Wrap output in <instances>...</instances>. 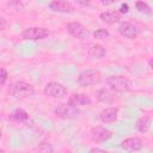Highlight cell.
<instances>
[{"label": "cell", "mask_w": 153, "mask_h": 153, "mask_svg": "<svg viewBox=\"0 0 153 153\" xmlns=\"http://www.w3.org/2000/svg\"><path fill=\"white\" fill-rule=\"evenodd\" d=\"M105 82L109 86V88H111L112 91L118 92V93L127 92L130 90L129 79H127L126 76H122V75H110L105 79Z\"/></svg>", "instance_id": "6da1fadb"}, {"label": "cell", "mask_w": 153, "mask_h": 153, "mask_svg": "<svg viewBox=\"0 0 153 153\" xmlns=\"http://www.w3.org/2000/svg\"><path fill=\"white\" fill-rule=\"evenodd\" d=\"M102 80V74L96 69H84L78 75V82L80 86H92L99 84Z\"/></svg>", "instance_id": "7a4b0ae2"}, {"label": "cell", "mask_w": 153, "mask_h": 153, "mask_svg": "<svg viewBox=\"0 0 153 153\" xmlns=\"http://www.w3.org/2000/svg\"><path fill=\"white\" fill-rule=\"evenodd\" d=\"M11 93L16 98H27V97L33 96L35 88H33V86L31 84H29V82H26L24 80H19L16 84H13Z\"/></svg>", "instance_id": "3957f363"}, {"label": "cell", "mask_w": 153, "mask_h": 153, "mask_svg": "<svg viewBox=\"0 0 153 153\" xmlns=\"http://www.w3.org/2000/svg\"><path fill=\"white\" fill-rule=\"evenodd\" d=\"M48 36H49V30L39 26L27 27L22 32V37L26 41H39L47 38Z\"/></svg>", "instance_id": "277c9868"}, {"label": "cell", "mask_w": 153, "mask_h": 153, "mask_svg": "<svg viewBox=\"0 0 153 153\" xmlns=\"http://www.w3.org/2000/svg\"><path fill=\"white\" fill-rule=\"evenodd\" d=\"M54 111H55V115L57 117L63 118V120H72V118L78 117V115H79L78 108H75L68 103L67 104H59Z\"/></svg>", "instance_id": "5b68a950"}, {"label": "cell", "mask_w": 153, "mask_h": 153, "mask_svg": "<svg viewBox=\"0 0 153 153\" xmlns=\"http://www.w3.org/2000/svg\"><path fill=\"white\" fill-rule=\"evenodd\" d=\"M67 31L69 35L79 38V39H86L90 36V31L86 29V26L79 22H71L67 24Z\"/></svg>", "instance_id": "8992f818"}, {"label": "cell", "mask_w": 153, "mask_h": 153, "mask_svg": "<svg viewBox=\"0 0 153 153\" xmlns=\"http://www.w3.org/2000/svg\"><path fill=\"white\" fill-rule=\"evenodd\" d=\"M44 93L49 97H53V98H61V97H65L67 94V88L60 82L50 81L45 85Z\"/></svg>", "instance_id": "52a82bcc"}, {"label": "cell", "mask_w": 153, "mask_h": 153, "mask_svg": "<svg viewBox=\"0 0 153 153\" xmlns=\"http://www.w3.org/2000/svg\"><path fill=\"white\" fill-rule=\"evenodd\" d=\"M117 31H118V33H120L122 37H124V38H127V39H135V38L137 37V35H139L137 27H136L134 24L129 23V22H123V23H121V25L118 26Z\"/></svg>", "instance_id": "ba28073f"}, {"label": "cell", "mask_w": 153, "mask_h": 153, "mask_svg": "<svg viewBox=\"0 0 153 153\" xmlns=\"http://www.w3.org/2000/svg\"><path fill=\"white\" fill-rule=\"evenodd\" d=\"M90 136H91V140L96 143H102V142H105L106 140H109L112 134L110 130L103 128V127H94L91 129V133H90Z\"/></svg>", "instance_id": "9c48e42d"}, {"label": "cell", "mask_w": 153, "mask_h": 153, "mask_svg": "<svg viewBox=\"0 0 153 153\" xmlns=\"http://www.w3.org/2000/svg\"><path fill=\"white\" fill-rule=\"evenodd\" d=\"M49 8L59 13H73L75 11L74 6L68 0H53L49 4Z\"/></svg>", "instance_id": "30bf717a"}, {"label": "cell", "mask_w": 153, "mask_h": 153, "mask_svg": "<svg viewBox=\"0 0 153 153\" xmlns=\"http://www.w3.org/2000/svg\"><path fill=\"white\" fill-rule=\"evenodd\" d=\"M68 104L75 106V108H79V106H86V105H91L92 100L91 98L85 94V93H73L72 96H69L68 98Z\"/></svg>", "instance_id": "8fae6325"}, {"label": "cell", "mask_w": 153, "mask_h": 153, "mask_svg": "<svg viewBox=\"0 0 153 153\" xmlns=\"http://www.w3.org/2000/svg\"><path fill=\"white\" fill-rule=\"evenodd\" d=\"M96 97H97V100L100 102V103H104V104H111L115 102L116 99V94H115V91H112L111 88H99L96 93Z\"/></svg>", "instance_id": "7c38bea8"}, {"label": "cell", "mask_w": 153, "mask_h": 153, "mask_svg": "<svg viewBox=\"0 0 153 153\" xmlns=\"http://www.w3.org/2000/svg\"><path fill=\"white\" fill-rule=\"evenodd\" d=\"M121 147L126 151H140L142 148V140L137 136H131L128 139H124L121 142Z\"/></svg>", "instance_id": "4fadbf2b"}, {"label": "cell", "mask_w": 153, "mask_h": 153, "mask_svg": "<svg viewBox=\"0 0 153 153\" xmlns=\"http://www.w3.org/2000/svg\"><path fill=\"white\" fill-rule=\"evenodd\" d=\"M117 115H118V108L109 106L102 110V112L99 114V118L103 123H112L117 120Z\"/></svg>", "instance_id": "5bb4252c"}, {"label": "cell", "mask_w": 153, "mask_h": 153, "mask_svg": "<svg viewBox=\"0 0 153 153\" xmlns=\"http://www.w3.org/2000/svg\"><path fill=\"white\" fill-rule=\"evenodd\" d=\"M87 55L91 57V59H94V60H100L103 59L105 55H106V50L103 45L100 44H92L88 50H87Z\"/></svg>", "instance_id": "9a60e30c"}, {"label": "cell", "mask_w": 153, "mask_h": 153, "mask_svg": "<svg viewBox=\"0 0 153 153\" xmlns=\"http://www.w3.org/2000/svg\"><path fill=\"white\" fill-rule=\"evenodd\" d=\"M99 18L108 24H115L121 20V13L118 11H105L99 14Z\"/></svg>", "instance_id": "2e32d148"}, {"label": "cell", "mask_w": 153, "mask_h": 153, "mask_svg": "<svg viewBox=\"0 0 153 153\" xmlns=\"http://www.w3.org/2000/svg\"><path fill=\"white\" fill-rule=\"evenodd\" d=\"M151 123H152V120L149 116H142L136 121V129L140 133H146V131H148Z\"/></svg>", "instance_id": "e0dca14e"}, {"label": "cell", "mask_w": 153, "mask_h": 153, "mask_svg": "<svg viewBox=\"0 0 153 153\" xmlns=\"http://www.w3.org/2000/svg\"><path fill=\"white\" fill-rule=\"evenodd\" d=\"M10 118L13 120V121H17V122H25L29 118V114L24 109L18 108V109H14L10 114Z\"/></svg>", "instance_id": "ac0fdd59"}, {"label": "cell", "mask_w": 153, "mask_h": 153, "mask_svg": "<svg viewBox=\"0 0 153 153\" xmlns=\"http://www.w3.org/2000/svg\"><path fill=\"white\" fill-rule=\"evenodd\" d=\"M135 7H136V10H137L139 12H141V13H145V14H149V13H151V7L148 6V4H146V2L142 1V0L136 1Z\"/></svg>", "instance_id": "d6986e66"}, {"label": "cell", "mask_w": 153, "mask_h": 153, "mask_svg": "<svg viewBox=\"0 0 153 153\" xmlns=\"http://www.w3.org/2000/svg\"><path fill=\"white\" fill-rule=\"evenodd\" d=\"M35 149L38 151V152H43V153H51V152L54 151L51 143L48 142V141H43V142H41Z\"/></svg>", "instance_id": "ffe728a7"}, {"label": "cell", "mask_w": 153, "mask_h": 153, "mask_svg": "<svg viewBox=\"0 0 153 153\" xmlns=\"http://www.w3.org/2000/svg\"><path fill=\"white\" fill-rule=\"evenodd\" d=\"M109 36H110V33L106 29H98L93 32V37L97 39H106Z\"/></svg>", "instance_id": "44dd1931"}, {"label": "cell", "mask_w": 153, "mask_h": 153, "mask_svg": "<svg viewBox=\"0 0 153 153\" xmlns=\"http://www.w3.org/2000/svg\"><path fill=\"white\" fill-rule=\"evenodd\" d=\"M7 71L5 68H0V85H5V82L7 81Z\"/></svg>", "instance_id": "7402d4cb"}, {"label": "cell", "mask_w": 153, "mask_h": 153, "mask_svg": "<svg viewBox=\"0 0 153 153\" xmlns=\"http://www.w3.org/2000/svg\"><path fill=\"white\" fill-rule=\"evenodd\" d=\"M75 2H76L78 5L85 7V6H88V5L91 4V0H75Z\"/></svg>", "instance_id": "603a6c76"}, {"label": "cell", "mask_w": 153, "mask_h": 153, "mask_svg": "<svg viewBox=\"0 0 153 153\" xmlns=\"http://www.w3.org/2000/svg\"><path fill=\"white\" fill-rule=\"evenodd\" d=\"M118 1H120V0H100L102 5H104V6H110V5L116 4V2H118Z\"/></svg>", "instance_id": "cb8c5ba5"}, {"label": "cell", "mask_w": 153, "mask_h": 153, "mask_svg": "<svg viewBox=\"0 0 153 153\" xmlns=\"http://www.w3.org/2000/svg\"><path fill=\"white\" fill-rule=\"evenodd\" d=\"M129 11V6L128 4H122L120 7V13H127Z\"/></svg>", "instance_id": "d4e9b609"}, {"label": "cell", "mask_w": 153, "mask_h": 153, "mask_svg": "<svg viewBox=\"0 0 153 153\" xmlns=\"http://www.w3.org/2000/svg\"><path fill=\"white\" fill-rule=\"evenodd\" d=\"M6 25H7L6 19H5L4 17H1V16H0V30H4V29L6 27Z\"/></svg>", "instance_id": "484cf974"}, {"label": "cell", "mask_w": 153, "mask_h": 153, "mask_svg": "<svg viewBox=\"0 0 153 153\" xmlns=\"http://www.w3.org/2000/svg\"><path fill=\"white\" fill-rule=\"evenodd\" d=\"M90 152H105V149H103V148H98V147H93V148L90 149Z\"/></svg>", "instance_id": "4316f807"}, {"label": "cell", "mask_w": 153, "mask_h": 153, "mask_svg": "<svg viewBox=\"0 0 153 153\" xmlns=\"http://www.w3.org/2000/svg\"><path fill=\"white\" fill-rule=\"evenodd\" d=\"M0 152H4V149H2V148H0Z\"/></svg>", "instance_id": "83f0119b"}, {"label": "cell", "mask_w": 153, "mask_h": 153, "mask_svg": "<svg viewBox=\"0 0 153 153\" xmlns=\"http://www.w3.org/2000/svg\"><path fill=\"white\" fill-rule=\"evenodd\" d=\"M0 139H1V130H0Z\"/></svg>", "instance_id": "f1b7e54d"}]
</instances>
